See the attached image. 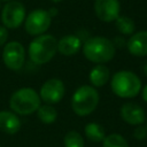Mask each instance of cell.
Segmentation results:
<instances>
[{
  "label": "cell",
  "instance_id": "6da1fadb",
  "mask_svg": "<svg viewBox=\"0 0 147 147\" xmlns=\"http://www.w3.org/2000/svg\"><path fill=\"white\" fill-rule=\"evenodd\" d=\"M116 53V47L113 41L106 37H91L85 40L83 44V54L84 56L98 64L107 63L114 59Z\"/></svg>",
  "mask_w": 147,
  "mask_h": 147
},
{
  "label": "cell",
  "instance_id": "7a4b0ae2",
  "mask_svg": "<svg viewBox=\"0 0 147 147\" xmlns=\"http://www.w3.org/2000/svg\"><path fill=\"white\" fill-rule=\"evenodd\" d=\"M110 87L117 96L123 99H131L140 93L141 80L132 71L119 70L111 77Z\"/></svg>",
  "mask_w": 147,
  "mask_h": 147
},
{
  "label": "cell",
  "instance_id": "3957f363",
  "mask_svg": "<svg viewBox=\"0 0 147 147\" xmlns=\"http://www.w3.org/2000/svg\"><path fill=\"white\" fill-rule=\"evenodd\" d=\"M29 57L34 64L49 62L57 52V40L52 34L37 36L29 45Z\"/></svg>",
  "mask_w": 147,
  "mask_h": 147
},
{
  "label": "cell",
  "instance_id": "277c9868",
  "mask_svg": "<svg viewBox=\"0 0 147 147\" xmlns=\"http://www.w3.org/2000/svg\"><path fill=\"white\" fill-rule=\"evenodd\" d=\"M40 102L39 93L31 87H22L11 94L9 99V107L16 115L28 116L38 110Z\"/></svg>",
  "mask_w": 147,
  "mask_h": 147
},
{
  "label": "cell",
  "instance_id": "5b68a950",
  "mask_svg": "<svg viewBox=\"0 0 147 147\" xmlns=\"http://www.w3.org/2000/svg\"><path fill=\"white\" fill-rule=\"evenodd\" d=\"M99 93L95 87L83 85L78 87L71 98V108L78 116H87L92 114L99 105Z\"/></svg>",
  "mask_w": 147,
  "mask_h": 147
},
{
  "label": "cell",
  "instance_id": "8992f818",
  "mask_svg": "<svg viewBox=\"0 0 147 147\" xmlns=\"http://www.w3.org/2000/svg\"><path fill=\"white\" fill-rule=\"evenodd\" d=\"M52 24V15L45 9H34L24 20L25 31L31 36L44 34Z\"/></svg>",
  "mask_w": 147,
  "mask_h": 147
},
{
  "label": "cell",
  "instance_id": "52a82bcc",
  "mask_svg": "<svg viewBox=\"0 0 147 147\" xmlns=\"http://www.w3.org/2000/svg\"><path fill=\"white\" fill-rule=\"evenodd\" d=\"M25 20V7L22 2L11 0L1 9V22L6 29H17Z\"/></svg>",
  "mask_w": 147,
  "mask_h": 147
},
{
  "label": "cell",
  "instance_id": "ba28073f",
  "mask_svg": "<svg viewBox=\"0 0 147 147\" xmlns=\"http://www.w3.org/2000/svg\"><path fill=\"white\" fill-rule=\"evenodd\" d=\"M2 61L5 65L14 71L22 69L25 61V49L18 41H9L2 51Z\"/></svg>",
  "mask_w": 147,
  "mask_h": 147
},
{
  "label": "cell",
  "instance_id": "9c48e42d",
  "mask_svg": "<svg viewBox=\"0 0 147 147\" xmlns=\"http://www.w3.org/2000/svg\"><path fill=\"white\" fill-rule=\"evenodd\" d=\"M64 92L65 87L63 82L57 78H51L41 85L39 96L46 105H55L63 99Z\"/></svg>",
  "mask_w": 147,
  "mask_h": 147
},
{
  "label": "cell",
  "instance_id": "30bf717a",
  "mask_svg": "<svg viewBox=\"0 0 147 147\" xmlns=\"http://www.w3.org/2000/svg\"><path fill=\"white\" fill-rule=\"evenodd\" d=\"M119 11L121 6L118 0H94V13L102 22H115L119 16Z\"/></svg>",
  "mask_w": 147,
  "mask_h": 147
},
{
  "label": "cell",
  "instance_id": "8fae6325",
  "mask_svg": "<svg viewBox=\"0 0 147 147\" xmlns=\"http://www.w3.org/2000/svg\"><path fill=\"white\" fill-rule=\"evenodd\" d=\"M121 117L124 122L130 125H141L145 122V111L144 109L134 103V102H126L121 107L119 110Z\"/></svg>",
  "mask_w": 147,
  "mask_h": 147
},
{
  "label": "cell",
  "instance_id": "7c38bea8",
  "mask_svg": "<svg viewBox=\"0 0 147 147\" xmlns=\"http://www.w3.org/2000/svg\"><path fill=\"white\" fill-rule=\"evenodd\" d=\"M126 48L129 53L137 57H142L147 55V30L139 31L129 38L126 41Z\"/></svg>",
  "mask_w": 147,
  "mask_h": 147
},
{
  "label": "cell",
  "instance_id": "4fadbf2b",
  "mask_svg": "<svg viewBox=\"0 0 147 147\" xmlns=\"http://www.w3.org/2000/svg\"><path fill=\"white\" fill-rule=\"evenodd\" d=\"M22 126L20 117L10 110L0 111V131L7 134H15Z\"/></svg>",
  "mask_w": 147,
  "mask_h": 147
},
{
  "label": "cell",
  "instance_id": "5bb4252c",
  "mask_svg": "<svg viewBox=\"0 0 147 147\" xmlns=\"http://www.w3.org/2000/svg\"><path fill=\"white\" fill-rule=\"evenodd\" d=\"M82 47V40L76 34H67L57 40V52L64 56H72Z\"/></svg>",
  "mask_w": 147,
  "mask_h": 147
},
{
  "label": "cell",
  "instance_id": "9a60e30c",
  "mask_svg": "<svg viewBox=\"0 0 147 147\" xmlns=\"http://www.w3.org/2000/svg\"><path fill=\"white\" fill-rule=\"evenodd\" d=\"M110 71L103 64H96L90 71V82L92 83L93 87H101L106 85L109 80Z\"/></svg>",
  "mask_w": 147,
  "mask_h": 147
},
{
  "label": "cell",
  "instance_id": "2e32d148",
  "mask_svg": "<svg viewBox=\"0 0 147 147\" xmlns=\"http://www.w3.org/2000/svg\"><path fill=\"white\" fill-rule=\"evenodd\" d=\"M84 132L86 138L93 142H101L106 137V131L103 126L95 122L87 123L84 127Z\"/></svg>",
  "mask_w": 147,
  "mask_h": 147
},
{
  "label": "cell",
  "instance_id": "e0dca14e",
  "mask_svg": "<svg viewBox=\"0 0 147 147\" xmlns=\"http://www.w3.org/2000/svg\"><path fill=\"white\" fill-rule=\"evenodd\" d=\"M37 117L40 122L45 124H52L57 118V111L52 105H40L37 110Z\"/></svg>",
  "mask_w": 147,
  "mask_h": 147
},
{
  "label": "cell",
  "instance_id": "ac0fdd59",
  "mask_svg": "<svg viewBox=\"0 0 147 147\" xmlns=\"http://www.w3.org/2000/svg\"><path fill=\"white\" fill-rule=\"evenodd\" d=\"M115 24H116V28L117 30L124 34V36H131L133 34L134 32V29H136V25H134V22L132 18H130L129 16H118L115 21Z\"/></svg>",
  "mask_w": 147,
  "mask_h": 147
},
{
  "label": "cell",
  "instance_id": "d6986e66",
  "mask_svg": "<svg viewBox=\"0 0 147 147\" xmlns=\"http://www.w3.org/2000/svg\"><path fill=\"white\" fill-rule=\"evenodd\" d=\"M64 147H84L85 141L80 133L77 131H69L63 139Z\"/></svg>",
  "mask_w": 147,
  "mask_h": 147
},
{
  "label": "cell",
  "instance_id": "ffe728a7",
  "mask_svg": "<svg viewBox=\"0 0 147 147\" xmlns=\"http://www.w3.org/2000/svg\"><path fill=\"white\" fill-rule=\"evenodd\" d=\"M102 147H129L127 141L118 133H111L102 140Z\"/></svg>",
  "mask_w": 147,
  "mask_h": 147
},
{
  "label": "cell",
  "instance_id": "44dd1931",
  "mask_svg": "<svg viewBox=\"0 0 147 147\" xmlns=\"http://www.w3.org/2000/svg\"><path fill=\"white\" fill-rule=\"evenodd\" d=\"M133 138L137 140H144L147 138V127L141 125H137V127L133 130Z\"/></svg>",
  "mask_w": 147,
  "mask_h": 147
},
{
  "label": "cell",
  "instance_id": "7402d4cb",
  "mask_svg": "<svg viewBox=\"0 0 147 147\" xmlns=\"http://www.w3.org/2000/svg\"><path fill=\"white\" fill-rule=\"evenodd\" d=\"M8 39V31L5 26H0V47L6 44Z\"/></svg>",
  "mask_w": 147,
  "mask_h": 147
},
{
  "label": "cell",
  "instance_id": "603a6c76",
  "mask_svg": "<svg viewBox=\"0 0 147 147\" xmlns=\"http://www.w3.org/2000/svg\"><path fill=\"white\" fill-rule=\"evenodd\" d=\"M113 44L115 47H123L126 45V41L124 40L123 37H115V39L113 40Z\"/></svg>",
  "mask_w": 147,
  "mask_h": 147
},
{
  "label": "cell",
  "instance_id": "cb8c5ba5",
  "mask_svg": "<svg viewBox=\"0 0 147 147\" xmlns=\"http://www.w3.org/2000/svg\"><path fill=\"white\" fill-rule=\"evenodd\" d=\"M140 92H141V98H142V100H144L145 102H147V84L142 87V90H141Z\"/></svg>",
  "mask_w": 147,
  "mask_h": 147
},
{
  "label": "cell",
  "instance_id": "d4e9b609",
  "mask_svg": "<svg viewBox=\"0 0 147 147\" xmlns=\"http://www.w3.org/2000/svg\"><path fill=\"white\" fill-rule=\"evenodd\" d=\"M142 71H144V74H145V76L147 77V63H146V64L142 67Z\"/></svg>",
  "mask_w": 147,
  "mask_h": 147
},
{
  "label": "cell",
  "instance_id": "484cf974",
  "mask_svg": "<svg viewBox=\"0 0 147 147\" xmlns=\"http://www.w3.org/2000/svg\"><path fill=\"white\" fill-rule=\"evenodd\" d=\"M0 1H6V2H9V1H11V0H0Z\"/></svg>",
  "mask_w": 147,
  "mask_h": 147
},
{
  "label": "cell",
  "instance_id": "4316f807",
  "mask_svg": "<svg viewBox=\"0 0 147 147\" xmlns=\"http://www.w3.org/2000/svg\"><path fill=\"white\" fill-rule=\"evenodd\" d=\"M0 8H1V2H0Z\"/></svg>",
  "mask_w": 147,
  "mask_h": 147
},
{
  "label": "cell",
  "instance_id": "83f0119b",
  "mask_svg": "<svg viewBox=\"0 0 147 147\" xmlns=\"http://www.w3.org/2000/svg\"><path fill=\"white\" fill-rule=\"evenodd\" d=\"M146 127H147V124H146Z\"/></svg>",
  "mask_w": 147,
  "mask_h": 147
},
{
  "label": "cell",
  "instance_id": "f1b7e54d",
  "mask_svg": "<svg viewBox=\"0 0 147 147\" xmlns=\"http://www.w3.org/2000/svg\"><path fill=\"white\" fill-rule=\"evenodd\" d=\"M0 147H1V146H0Z\"/></svg>",
  "mask_w": 147,
  "mask_h": 147
}]
</instances>
